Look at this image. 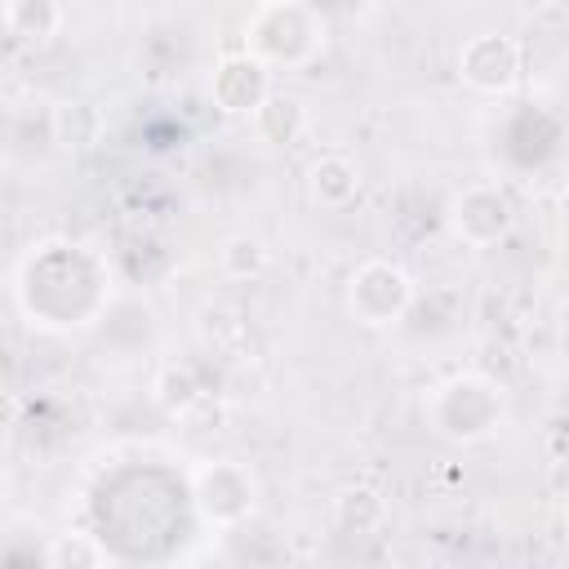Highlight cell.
I'll return each instance as SVG.
<instances>
[{
  "instance_id": "cell-15",
  "label": "cell",
  "mask_w": 569,
  "mask_h": 569,
  "mask_svg": "<svg viewBox=\"0 0 569 569\" xmlns=\"http://www.w3.org/2000/svg\"><path fill=\"white\" fill-rule=\"evenodd\" d=\"M44 560L53 569H93L107 560V547L93 538V533H80V529H67V533H53V542L44 547Z\"/></svg>"
},
{
  "instance_id": "cell-7",
  "label": "cell",
  "mask_w": 569,
  "mask_h": 569,
  "mask_svg": "<svg viewBox=\"0 0 569 569\" xmlns=\"http://www.w3.org/2000/svg\"><path fill=\"white\" fill-rule=\"evenodd\" d=\"M271 67L258 53H227L209 76V98L227 116H253L271 98Z\"/></svg>"
},
{
  "instance_id": "cell-2",
  "label": "cell",
  "mask_w": 569,
  "mask_h": 569,
  "mask_svg": "<svg viewBox=\"0 0 569 569\" xmlns=\"http://www.w3.org/2000/svg\"><path fill=\"white\" fill-rule=\"evenodd\" d=\"M427 418H431V427L445 440L476 445V440L498 431V422H502V391H498V382H489L480 373H458V378H449V382H440L431 391Z\"/></svg>"
},
{
  "instance_id": "cell-9",
  "label": "cell",
  "mask_w": 569,
  "mask_h": 569,
  "mask_svg": "<svg viewBox=\"0 0 569 569\" xmlns=\"http://www.w3.org/2000/svg\"><path fill=\"white\" fill-rule=\"evenodd\" d=\"M387 525V498L373 485H347L333 498V529L347 538H373Z\"/></svg>"
},
{
  "instance_id": "cell-6",
  "label": "cell",
  "mask_w": 569,
  "mask_h": 569,
  "mask_svg": "<svg viewBox=\"0 0 569 569\" xmlns=\"http://www.w3.org/2000/svg\"><path fill=\"white\" fill-rule=\"evenodd\" d=\"M458 80L476 93H511L520 80V44L498 31H480L458 49Z\"/></svg>"
},
{
  "instance_id": "cell-4",
  "label": "cell",
  "mask_w": 569,
  "mask_h": 569,
  "mask_svg": "<svg viewBox=\"0 0 569 569\" xmlns=\"http://www.w3.org/2000/svg\"><path fill=\"white\" fill-rule=\"evenodd\" d=\"M413 307V280L400 262L387 258H369L351 271L347 280V311L356 325L365 329H391L405 320V311Z\"/></svg>"
},
{
  "instance_id": "cell-10",
  "label": "cell",
  "mask_w": 569,
  "mask_h": 569,
  "mask_svg": "<svg viewBox=\"0 0 569 569\" xmlns=\"http://www.w3.org/2000/svg\"><path fill=\"white\" fill-rule=\"evenodd\" d=\"M249 120H253V133H258L267 147H293V142L307 133V124H311L307 102L293 98V93H271Z\"/></svg>"
},
{
  "instance_id": "cell-3",
  "label": "cell",
  "mask_w": 569,
  "mask_h": 569,
  "mask_svg": "<svg viewBox=\"0 0 569 569\" xmlns=\"http://www.w3.org/2000/svg\"><path fill=\"white\" fill-rule=\"evenodd\" d=\"M191 502H196L204 525L236 529L258 507V476L244 462H231V458L200 462V467H191Z\"/></svg>"
},
{
  "instance_id": "cell-17",
  "label": "cell",
  "mask_w": 569,
  "mask_h": 569,
  "mask_svg": "<svg viewBox=\"0 0 569 569\" xmlns=\"http://www.w3.org/2000/svg\"><path fill=\"white\" fill-rule=\"evenodd\" d=\"M556 333H560V347H569V298H565L560 311H556Z\"/></svg>"
},
{
  "instance_id": "cell-16",
  "label": "cell",
  "mask_w": 569,
  "mask_h": 569,
  "mask_svg": "<svg viewBox=\"0 0 569 569\" xmlns=\"http://www.w3.org/2000/svg\"><path fill=\"white\" fill-rule=\"evenodd\" d=\"M511 4H516L525 18H547V9H551L556 0H511Z\"/></svg>"
},
{
  "instance_id": "cell-18",
  "label": "cell",
  "mask_w": 569,
  "mask_h": 569,
  "mask_svg": "<svg viewBox=\"0 0 569 569\" xmlns=\"http://www.w3.org/2000/svg\"><path fill=\"white\" fill-rule=\"evenodd\" d=\"M565 529H569V507H565Z\"/></svg>"
},
{
  "instance_id": "cell-5",
  "label": "cell",
  "mask_w": 569,
  "mask_h": 569,
  "mask_svg": "<svg viewBox=\"0 0 569 569\" xmlns=\"http://www.w3.org/2000/svg\"><path fill=\"white\" fill-rule=\"evenodd\" d=\"M511 222H516V209L507 191L493 182H471L449 200V231L471 249L498 244L511 231Z\"/></svg>"
},
{
  "instance_id": "cell-1",
  "label": "cell",
  "mask_w": 569,
  "mask_h": 569,
  "mask_svg": "<svg viewBox=\"0 0 569 569\" xmlns=\"http://www.w3.org/2000/svg\"><path fill=\"white\" fill-rule=\"evenodd\" d=\"M244 49L267 67H307L325 49V18L307 0H258L244 22Z\"/></svg>"
},
{
  "instance_id": "cell-13",
  "label": "cell",
  "mask_w": 569,
  "mask_h": 569,
  "mask_svg": "<svg viewBox=\"0 0 569 569\" xmlns=\"http://www.w3.org/2000/svg\"><path fill=\"white\" fill-rule=\"evenodd\" d=\"M102 138V111L93 102H53V142L67 151H84Z\"/></svg>"
},
{
  "instance_id": "cell-12",
  "label": "cell",
  "mask_w": 569,
  "mask_h": 569,
  "mask_svg": "<svg viewBox=\"0 0 569 569\" xmlns=\"http://www.w3.org/2000/svg\"><path fill=\"white\" fill-rule=\"evenodd\" d=\"M4 27L18 44H49L62 31V0H4Z\"/></svg>"
},
{
  "instance_id": "cell-11",
  "label": "cell",
  "mask_w": 569,
  "mask_h": 569,
  "mask_svg": "<svg viewBox=\"0 0 569 569\" xmlns=\"http://www.w3.org/2000/svg\"><path fill=\"white\" fill-rule=\"evenodd\" d=\"M156 400L169 409V413H191L204 396H209V382H204V365L191 360V356H178L169 360L160 373H156Z\"/></svg>"
},
{
  "instance_id": "cell-8",
  "label": "cell",
  "mask_w": 569,
  "mask_h": 569,
  "mask_svg": "<svg viewBox=\"0 0 569 569\" xmlns=\"http://www.w3.org/2000/svg\"><path fill=\"white\" fill-rule=\"evenodd\" d=\"M356 191H360V169L347 156L329 151V156L311 160V169H307V196H311V204H320V209H347L356 200Z\"/></svg>"
},
{
  "instance_id": "cell-14",
  "label": "cell",
  "mask_w": 569,
  "mask_h": 569,
  "mask_svg": "<svg viewBox=\"0 0 569 569\" xmlns=\"http://www.w3.org/2000/svg\"><path fill=\"white\" fill-rule=\"evenodd\" d=\"M218 267H222V276H231V280H258V276L271 267V249H267L258 236L236 231V236H227V240L218 244Z\"/></svg>"
}]
</instances>
